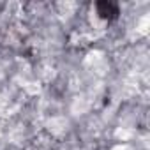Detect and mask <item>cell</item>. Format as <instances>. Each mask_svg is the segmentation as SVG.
I'll return each mask as SVG.
<instances>
[{
  "mask_svg": "<svg viewBox=\"0 0 150 150\" xmlns=\"http://www.w3.org/2000/svg\"><path fill=\"white\" fill-rule=\"evenodd\" d=\"M96 9H97L99 16L104 18V20H108V21L110 20H115L118 16V6L117 4H111V2H99L96 6Z\"/></svg>",
  "mask_w": 150,
  "mask_h": 150,
  "instance_id": "1",
  "label": "cell"
}]
</instances>
